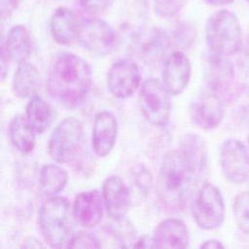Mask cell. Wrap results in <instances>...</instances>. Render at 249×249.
<instances>
[{
    "label": "cell",
    "instance_id": "6da1fadb",
    "mask_svg": "<svg viewBox=\"0 0 249 249\" xmlns=\"http://www.w3.org/2000/svg\"><path fill=\"white\" fill-rule=\"evenodd\" d=\"M206 146L197 135H188L177 149L164 156L158 174L159 196L170 210H182L203 173Z\"/></svg>",
    "mask_w": 249,
    "mask_h": 249
},
{
    "label": "cell",
    "instance_id": "7a4b0ae2",
    "mask_svg": "<svg viewBox=\"0 0 249 249\" xmlns=\"http://www.w3.org/2000/svg\"><path fill=\"white\" fill-rule=\"evenodd\" d=\"M92 83L89 65L72 53H62L53 62L48 76V91L60 105L75 108L88 96Z\"/></svg>",
    "mask_w": 249,
    "mask_h": 249
},
{
    "label": "cell",
    "instance_id": "3957f363",
    "mask_svg": "<svg viewBox=\"0 0 249 249\" xmlns=\"http://www.w3.org/2000/svg\"><path fill=\"white\" fill-rule=\"evenodd\" d=\"M38 223L45 241L51 247H67L72 236L68 199L62 196L46 199L39 209Z\"/></svg>",
    "mask_w": 249,
    "mask_h": 249
},
{
    "label": "cell",
    "instance_id": "277c9868",
    "mask_svg": "<svg viewBox=\"0 0 249 249\" xmlns=\"http://www.w3.org/2000/svg\"><path fill=\"white\" fill-rule=\"evenodd\" d=\"M205 39L211 53L225 56L236 53L242 44V31L235 14L226 9L212 14L205 24Z\"/></svg>",
    "mask_w": 249,
    "mask_h": 249
},
{
    "label": "cell",
    "instance_id": "5b68a950",
    "mask_svg": "<svg viewBox=\"0 0 249 249\" xmlns=\"http://www.w3.org/2000/svg\"><path fill=\"white\" fill-rule=\"evenodd\" d=\"M84 127L80 120L68 117L53 130L48 144L49 155L58 163L72 161L84 143Z\"/></svg>",
    "mask_w": 249,
    "mask_h": 249
},
{
    "label": "cell",
    "instance_id": "8992f818",
    "mask_svg": "<svg viewBox=\"0 0 249 249\" xmlns=\"http://www.w3.org/2000/svg\"><path fill=\"white\" fill-rule=\"evenodd\" d=\"M226 207L220 190L211 183L203 184L192 202V214L203 230H214L223 224Z\"/></svg>",
    "mask_w": 249,
    "mask_h": 249
},
{
    "label": "cell",
    "instance_id": "52a82bcc",
    "mask_svg": "<svg viewBox=\"0 0 249 249\" xmlns=\"http://www.w3.org/2000/svg\"><path fill=\"white\" fill-rule=\"evenodd\" d=\"M139 106L145 119L157 126L167 124L171 113L170 93L158 79L146 80L139 91Z\"/></svg>",
    "mask_w": 249,
    "mask_h": 249
},
{
    "label": "cell",
    "instance_id": "ba28073f",
    "mask_svg": "<svg viewBox=\"0 0 249 249\" xmlns=\"http://www.w3.org/2000/svg\"><path fill=\"white\" fill-rule=\"evenodd\" d=\"M116 39L115 30L104 19L98 18L82 19L78 42L89 52L106 54L114 49Z\"/></svg>",
    "mask_w": 249,
    "mask_h": 249
},
{
    "label": "cell",
    "instance_id": "9c48e42d",
    "mask_svg": "<svg viewBox=\"0 0 249 249\" xmlns=\"http://www.w3.org/2000/svg\"><path fill=\"white\" fill-rule=\"evenodd\" d=\"M189 115L192 122L199 128L215 129L220 125L225 115L221 96L209 89L202 90L190 104Z\"/></svg>",
    "mask_w": 249,
    "mask_h": 249
},
{
    "label": "cell",
    "instance_id": "30bf717a",
    "mask_svg": "<svg viewBox=\"0 0 249 249\" xmlns=\"http://www.w3.org/2000/svg\"><path fill=\"white\" fill-rule=\"evenodd\" d=\"M220 165L225 177L234 184L249 179V154L237 139L226 140L220 148Z\"/></svg>",
    "mask_w": 249,
    "mask_h": 249
},
{
    "label": "cell",
    "instance_id": "8fae6325",
    "mask_svg": "<svg viewBox=\"0 0 249 249\" xmlns=\"http://www.w3.org/2000/svg\"><path fill=\"white\" fill-rule=\"evenodd\" d=\"M141 73L138 65L129 58L116 60L107 72L109 91L117 98H127L139 88Z\"/></svg>",
    "mask_w": 249,
    "mask_h": 249
},
{
    "label": "cell",
    "instance_id": "7c38bea8",
    "mask_svg": "<svg viewBox=\"0 0 249 249\" xmlns=\"http://www.w3.org/2000/svg\"><path fill=\"white\" fill-rule=\"evenodd\" d=\"M192 67L189 58L182 52H173L169 54L162 68V84L171 95L181 94L191 79Z\"/></svg>",
    "mask_w": 249,
    "mask_h": 249
},
{
    "label": "cell",
    "instance_id": "4fadbf2b",
    "mask_svg": "<svg viewBox=\"0 0 249 249\" xmlns=\"http://www.w3.org/2000/svg\"><path fill=\"white\" fill-rule=\"evenodd\" d=\"M104 207L105 203L102 194L98 191L82 192L75 196L73 216L80 226L90 229L101 222Z\"/></svg>",
    "mask_w": 249,
    "mask_h": 249
},
{
    "label": "cell",
    "instance_id": "5bb4252c",
    "mask_svg": "<svg viewBox=\"0 0 249 249\" xmlns=\"http://www.w3.org/2000/svg\"><path fill=\"white\" fill-rule=\"evenodd\" d=\"M205 82L212 91L220 96L230 91L234 81V68L225 55L211 53L206 59Z\"/></svg>",
    "mask_w": 249,
    "mask_h": 249
},
{
    "label": "cell",
    "instance_id": "9a60e30c",
    "mask_svg": "<svg viewBox=\"0 0 249 249\" xmlns=\"http://www.w3.org/2000/svg\"><path fill=\"white\" fill-rule=\"evenodd\" d=\"M118 124L115 116L109 111H102L95 115L92 134L91 147L99 157L108 156L117 140Z\"/></svg>",
    "mask_w": 249,
    "mask_h": 249
},
{
    "label": "cell",
    "instance_id": "2e32d148",
    "mask_svg": "<svg viewBox=\"0 0 249 249\" xmlns=\"http://www.w3.org/2000/svg\"><path fill=\"white\" fill-rule=\"evenodd\" d=\"M102 196L105 208L112 218H123L130 203V191L117 175L107 177L102 183Z\"/></svg>",
    "mask_w": 249,
    "mask_h": 249
},
{
    "label": "cell",
    "instance_id": "e0dca14e",
    "mask_svg": "<svg viewBox=\"0 0 249 249\" xmlns=\"http://www.w3.org/2000/svg\"><path fill=\"white\" fill-rule=\"evenodd\" d=\"M82 19L69 8H57L51 18V33L53 40L60 45H71L78 41Z\"/></svg>",
    "mask_w": 249,
    "mask_h": 249
},
{
    "label": "cell",
    "instance_id": "ac0fdd59",
    "mask_svg": "<svg viewBox=\"0 0 249 249\" xmlns=\"http://www.w3.org/2000/svg\"><path fill=\"white\" fill-rule=\"evenodd\" d=\"M153 238L157 248H186L190 234L183 221L167 218L157 225Z\"/></svg>",
    "mask_w": 249,
    "mask_h": 249
},
{
    "label": "cell",
    "instance_id": "d6986e66",
    "mask_svg": "<svg viewBox=\"0 0 249 249\" xmlns=\"http://www.w3.org/2000/svg\"><path fill=\"white\" fill-rule=\"evenodd\" d=\"M30 52L31 39L26 27L20 24L12 26L2 42L1 54L10 61L19 63L27 59Z\"/></svg>",
    "mask_w": 249,
    "mask_h": 249
},
{
    "label": "cell",
    "instance_id": "ffe728a7",
    "mask_svg": "<svg viewBox=\"0 0 249 249\" xmlns=\"http://www.w3.org/2000/svg\"><path fill=\"white\" fill-rule=\"evenodd\" d=\"M40 88V74L27 60L18 63L13 79L14 93L19 98H30L37 94Z\"/></svg>",
    "mask_w": 249,
    "mask_h": 249
},
{
    "label": "cell",
    "instance_id": "44dd1931",
    "mask_svg": "<svg viewBox=\"0 0 249 249\" xmlns=\"http://www.w3.org/2000/svg\"><path fill=\"white\" fill-rule=\"evenodd\" d=\"M25 117L36 133H43L53 122L54 113L40 95L35 94L26 104Z\"/></svg>",
    "mask_w": 249,
    "mask_h": 249
},
{
    "label": "cell",
    "instance_id": "7402d4cb",
    "mask_svg": "<svg viewBox=\"0 0 249 249\" xmlns=\"http://www.w3.org/2000/svg\"><path fill=\"white\" fill-rule=\"evenodd\" d=\"M36 131L29 124L26 117L17 115L9 125V136L13 145L21 153H30L35 146Z\"/></svg>",
    "mask_w": 249,
    "mask_h": 249
},
{
    "label": "cell",
    "instance_id": "603a6c76",
    "mask_svg": "<svg viewBox=\"0 0 249 249\" xmlns=\"http://www.w3.org/2000/svg\"><path fill=\"white\" fill-rule=\"evenodd\" d=\"M68 179L67 171L58 164H45L41 168L39 175L40 190L44 195L53 196L65 188Z\"/></svg>",
    "mask_w": 249,
    "mask_h": 249
},
{
    "label": "cell",
    "instance_id": "cb8c5ba5",
    "mask_svg": "<svg viewBox=\"0 0 249 249\" xmlns=\"http://www.w3.org/2000/svg\"><path fill=\"white\" fill-rule=\"evenodd\" d=\"M169 45L168 36L161 30H152L141 45L142 55L148 61H157L164 55Z\"/></svg>",
    "mask_w": 249,
    "mask_h": 249
},
{
    "label": "cell",
    "instance_id": "d4e9b609",
    "mask_svg": "<svg viewBox=\"0 0 249 249\" xmlns=\"http://www.w3.org/2000/svg\"><path fill=\"white\" fill-rule=\"evenodd\" d=\"M233 214L238 229L249 234V191L238 194L233 201Z\"/></svg>",
    "mask_w": 249,
    "mask_h": 249
},
{
    "label": "cell",
    "instance_id": "484cf974",
    "mask_svg": "<svg viewBox=\"0 0 249 249\" xmlns=\"http://www.w3.org/2000/svg\"><path fill=\"white\" fill-rule=\"evenodd\" d=\"M156 15L163 18L176 17L186 6L188 0H152Z\"/></svg>",
    "mask_w": 249,
    "mask_h": 249
},
{
    "label": "cell",
    "instance_id": "4316f807",
    "mask_svg": "<svg viewBox=\"0 0 249 249\" xmlns=\"http://www.w3.org/2000/svg\"><path fill=\"white\" fill-rule=\"evenodd\" d=\"M67 247L69 248H99L101 244L97 237L87 231H78L72 234Z\"/></svg>",
    "mask_w": 249,
    "mask_h": 249
},
{
    "label": "cell",
    "instance_id": "83f0119b",
    "mask_svg": "<svg viewBox=\"0 0 249 249\" xmlns=\"http://www.w3.org/2000/svg\"><path fill=\"white\" fill-rule=\"evenodd\" d=\"M81 6L90 14H99L106 11L114 0H79Z\"/></svg>",
    "mask_w": 249,
    "mask_h": 249
},
{
    "label": "cell",
    "instance_id": "f1b7e54d",
    "mask_svg": "<svg viewBox=\"0 0 249 249\" xmlns=\"http://www.w3.org/2000/svg\"><path fill=\"white\" fill-rule=\"evenodd\" d=\"M18 0H0V9H1V18L5 20L10 18V16L17 9Z\"/></svg>",
    "mask_w": 249,
    "mask_h": 249
},
{
    "label": "cell",
    "instance_id": "f546056e",
    "mask_svg": "<svg viewBox=\"0 0 249 249\" xmlns=\"http://www.w3.org/2000/svg\"><path fill=\"white\" fill-rule=\"evenodd\" d=\"M132 247H156L155 241L153 237H149V236H142L139 240L135 241L134 244H132Z\"/></svg>",
    "mask_w": 249,
    "mask_h": 249
},
{
    "label": "cell",
    "instance_id": "4dcf8cb0",
    "mask_svg": "<svg viewBox=\"0 0 249 249\" xmlns=\"http://www.w3.org/2000/svg\"><path fill=\"white\" fill-rule=\"evenodd\" d=\"M224 247L225 245L218 239H207L200 245V248H210V249H217V248H224Z\"/></svg>",
    "mask_w": 249,
    "mask_h": 249
},
{
    "label": "cell",
    "instance_id": "1f68e13d",
    "mask_svg": "<svg viewBox=\"0 0 249 249\" xmlns=\"http://www.w3.org/2000/svg\"><path fill=\"white\" fill-rule=\"evenodd\" d=\"M205 3L212 6H225L231 4L234 0H203Z\"/></svg>",
    "mask_w": 249,
    "mask_h": 249
},
{
    "label": "cell",
    "instance_id": "d6a6232c",
    "mask_svg": "<svg viewBox=\"0 0 249 249\" xmlns=\"http://www.w3.org/2000/svg\"><path fill=\"white\" fill-rule=\"evenodd\" d=\"M248 1H249V0H248Z\"/></svg>",
    "mask_w": 249,
    "mask_h": 249
}]
</instances>
